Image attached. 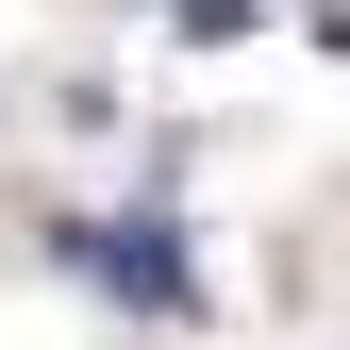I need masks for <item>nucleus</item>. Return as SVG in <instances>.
I'll use <instances>...</instances> for the list:
<instances>
[{"label": "nucleus", "mask_w": 350, "mask_h": 350, "mask_svg": "<svg viewBox=\"0 0 350 350\" xmlns=\"http://www.w3.org/2000/svg\"><path fill=\"white\" fill-rule=\"evenodd\" d=\"M67 250H83V267H100L117 300H150V317H184V250H167V217H83Z\"/></svg>", "instance_id": "nucleus-1"}, {"label": "nucleus", "mask_w": 350, "mask_h": 350, "mask_svg": "<svg viewBox=\"0 0 350 350\" xmlns=\"http://www.w3.org/2000/svg\"><path fill=\"white\" fill-rule=\"evenodd\" d=\"M150 17H184V33H250L267 0H150Z\"/></svg>", "instance_id": "nucleus-2"}]
</instances>
